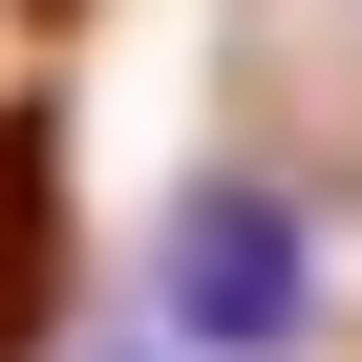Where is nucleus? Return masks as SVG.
<instances>
[{"instance_id":"1","label":"nucleus","mask_w":362,"mask_h":362,"mask_svg":"<svg viewBox=\"0 0 362 362\" xmlns=\"http://www.w3.org/2000/svg\"><path fill=\"white\" fill-rule=\"evenodd\" d=\"M149 298H170V341H192V362H298V341H320V214L277 192V170H192Z\"/></svg>"},{"instance_id":"2","label":"nucleus","mask_w":362,"mask_h":362,"mask_svg":"<svg viewBox=\"0 0 362 362\" xmlns=\"http://www.w3.org/2000/svg\"><path fill=\"white\" fill-rule=\"evenodd\" d=\"M107 362H192V341H170V320H149V341H107Z\"/></svg>"}]
</instances>
